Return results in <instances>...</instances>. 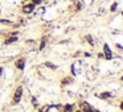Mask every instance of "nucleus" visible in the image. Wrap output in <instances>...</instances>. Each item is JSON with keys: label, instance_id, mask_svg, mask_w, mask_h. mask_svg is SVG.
<instances>
[{"label": "nucleus", "instance_id": "obj_1", "mask_svg": "<svg viewBox=\"0 0 123 112\" xmlns=\"http://www.w3.org/2000/svg\"><path fill=\"white\" fill-rule=\"evenodd\" d=\"M23 96H24V86L19 84L16 86V88L12 92V99H11V104L12 106H19L23 100Z\"/></svg>", "mask_w": 123, "mask_h": 112}, {"label": "nucleus", "instance_id": "obj_2", "mask_svg": "<svg viewBox=\"0 0 123 112\" xmlns=\"http://www.w3.org/2000/svg\"><path fill=\"white\" fill-rule=\"evenodd\" d=\"M36 8H37V6L35 3H32V1H24L21 8H20V11H21L23 16H31L32 13H35Z\"/></svg>", "mask_w": 123, "mask_h": 112}, {"label": "nucleus", "instance_id": "obj_3", "mask_svg": "<svg viewBox=\"0 0 123 112\" xmlns=\"http://www.w3.org/2000/svg\"><path fill=\"white\" fill-rule=\"evenodd\" d=\"M25 66H27V58H25L24 56L17 57V58L13 61V67L17 70V71H24Z\"/></svg>", "mask_w": 123, "mask_h": 112}, {"label": "nucleus", "instance_id": "obj_4", "mask_svg": "<svg viewBox=\"0 0 123 112\" xmlns=\"http://www.w3.org/2000/svg\"><path fill=\"white\" fill-rule=\"evenodd\" d=\"M102 53H103L106 61H112V59L115 58V56H114V53H112L111 48L109 46V44H103V45H102Z\"/></svg>", "mask_w": 123, "mask_h": 112}, {"label": "nucleus", "instance_id": "obj_5", "mask_svg": "<svg viewBox=\"0 0 123 112\" xmlns=\"http://www.w3.org/2000/svg\"><path fill=\"white\" fill-rule=\"evenodd\" d=\"M95 96H97L98 99H101V100H106V101H109V100H111V99H114V98H115V94H114V92H111V91H102V92L97 94Z\"/></svg>", "mask_w": 123, "mask_h": 112}, {"label": "nucleus", "instance_id": "obj_6", "mask_svg": "<svg viewBox=\"0 0 123 112\" xmlns=\"http://www.w3.org/2000/svg\"><path fill=\"white\" fill-rule=\"evenodd\" d=\"M73 83H74V78H73L72 75H65V77H62L61 80H60V84H61L62 88L69 87L70 84H73Z\"/></svg>", "mask_w": 123, "mask_h": 112}, {"label": "nucleus", "instance_id": "obj_7", "mask_svg": "<svg viewBox=\"0 0 123 112\" xmlns=\"http://www.w3.org/2000/svg\"><path fill=\"white\" fill-rule=\"evenodd\" d=\"M91 107H93V106H91L87 100H80V101H78V108L82 109L83 112H89L91 109Z\"/></svg>", "mask_w": 123, "mask_h": 112}, {"label": "nucleus", "instance_id": "obj_8", "mask_svg": "<svg viewBox=\"0 0 123 112\" xmlns=\"http://www.w3.org/2000/svg\"><path fill=\"white\" fill-rule=\"evenodd\" d=\"M17 41H19V37H15V36H8V37L4 38L3 45L4 46H11V45H13V44H16Z\"/></svg>", "mask_w": 123, "mask_h": 112}, {"label": "nucleus", "instance_id": "obj_9", "mask_svg": "<svg viewBox=\"0 0 123 112\" xmlns=\"http://www.w3.org/2000/svg\"><path fill=\"white\" fill-rule=\"evenodd\" d=\"M41 66H44L45 69H48V70H50V71H57L58 70V66L57 65H54L53 62H50V61H45Z\"/></svg>", "mask_w": 123, "mask_h": 112}, {"label": "nucleus", "instance_id": "obj_10", "mask_svg": "<svg viewBox=\"0 0 123 112\" xmlns=\"http://www.w3.org/2000/svg\"><path fill=\"white\" fill-rule=\"evenodd\" d=\"M85 40H86V42H87L91 48L95 46V40H94V37L91 34H89V33H87V34H85Z\"/></svg>", "mask_w": 123, "mask_h": 112}, {"label": "nucleus", "instance_id": "obj_11", "mask_svg": "<svg viewBox=\"0 0 123 112\" xmlns=\"http://www.w3.org/2000/svg\"><path fill=\"white\" fill-rule=\"evenodd\" d=\"M31 104H32V107H33V108H36V109L40 107V103H38V98H37V96H31Z\"/></svg>", "mask_w": 123, "mask_h": 112}, {"label": "nucleus", "instance_id": "obj_12", "mask_svg": "<svg viewBox=\"0 0 123 112\" xmlns=\"http://www.w3.org/2000/svg\"><path fill=\"white\" fill-rule=\"evenodd\" d=\"M118 7H119V3H118V1H114V3L111 4V7H110L109 11L111 12V13H115V12L118 11Z\"/></svg>", "mask_w": 123, "mask_h": 112}, {"label": "nucleus", "instance_id": "obj_13", "mask_svg": "<svg viewBox=\"0 0 123 112\" xmlns=\"http://www.w3.org/2000/svg\"><path fill=\"white\" fill-rule=\"evenodd\" d=\"M82 56L85 57V58H91V57H93V54H91V51H83Z\"/></svg>", "mask_w": 123, "mask_h": 112}, {"label": "nucleus", "instance_id": "obj_14", "mask_svg": "<svg viewBox=\"0 0 123 112\" xmlns=\"http://www.w3.org/2000/svg\"><path fill=\"white\" fill-rule=\"evenodd\" d=\"M97 58H98V59H105L103 53H102V51H98V53H97Z\"/></svg>", "mask_w": 123, "mask_h": 112}, {"label": "nucleus", "instance_id": "obj_15", "mask_svg": "<svg viewBox=\"0 0 123 112\" xmlns=\"http://www.w3.org/2000/svg\"><path fill=\"white\" fill-rule=\"evenodd\" d=\"M81 56H82V51H75V53L73 54V58H80Z\"/></svg>", "mask_w": 123, "mask_h": 112}, {"label": "nucleus", "instance_id": "obj_16", "mask_svg": "<svg viewBox=\"0 0 123 112\" xmlns=\"http://www.w3.org/2000/svg\"><path fill=\"white\" fill-rule=\"evenodd\" d=\"M118 107H119V109L123 112V100H120V101H119V104H118Z\"/></svg>", "mask_w": 123, "mask_h": 112}, {"label": "nucleus", "instance_id": "obj_17", "mask_svg": "<svg viewBox=\"0 0 123 112\" xmlns=\"http://www.w3.org/2000/svg\"><path fill=\"white\" fill-rule=\"evenodd\" d=\"M4 74V66H0V77H3Z\"/></svg>", "mask_w": 123, "mask_h": 112}, {"label": "nucleus", "instance_id": "obj_18", "mask_svg": "<svg viewBox=\"0 0 123 112\" xmlns=\"http://www.w3.org/2000/svg\"><path fill=\"white\" fill-rule=\"evenodd\" d=\"M74 112H83V111H82V109H80V108H75Z\"/></svg>", "mask_w": 123, "mask_h": 112}, {"label": "nucleus", "instance_id": "obj_19", "mask_svg": "<svg viewBox=\"0 0 123 112\" xmlns=\"http://www.w3.org/2000/svg\"><path fill=\"white\" fill-rule=\"evenodd\" d=\"M119 80H120V82H123V75H120V77H119Z\"/></svg>", "mask_w": 123, "mask_h": 112}, {"label": "nucleus", "instance_id": "obj_20", "mask_svg": "<svg viewBox=\"0 0 123 112\" xmlns=\"http://www.w3.org/2000/svg\"><path fill=\"white\" fill-rule=\"evenodd\" d=\"M120 16H122V19H123V11H122V12H120Z\"/></svg>", "mask_w": 123, "mask_h": 112}, {"label": "nucleus", "instance_id": "obj_21", "mask_svg": "<svg viewBox=\"0 0 123 112\" xmlns=\"http://www.w3.org/2000/svg\"><path fill=\"white\" fill-rule=\"evenodd\" d=\"M0 16H1V7H0Z\"/></svg>", "mask_w": 123, "mask_h": 112}, {"label": "nucleus", "instance_id": "obj_22", "mask_svg": "<svg viewBox=\"0 0 123 112\" xmlns=\"http://www.w3.org/2000/svg\"><path fill=\"white\" fill-rule=\"evenodd\" d=\"M24 1H31V0H24Z\"/></svg>", "mask_w": 123, "mask_h": 112}]
</instances>
